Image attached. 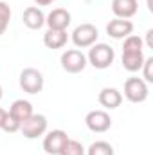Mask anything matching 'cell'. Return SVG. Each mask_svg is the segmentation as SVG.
<instances>
[{"instance_id": "cell-12", "label": "cell", "mask_w": 153, "mask_h": 155, "mask_svg": "<svg viewBox=\"0 0 153 155\" xmlns=\"http://www.w3.org/2000/svg\"><path fill=\"white\" fill-rule=\"evenodd\" d=\"M139 2L137 0H112V11L117 18L128 20L137 15Z\"/></svg>"}, {"instance_id": "cell-3", "label": "cell", "mask_w": 153, "mask_h": 155, "mask_svg": "<svg viewBox=\"0 0 153 155\" xmlns=\"http://www.w3.org/2000/svg\"><path fill=\"white\" fill-rule=\"evenodd\" d=\"M148 83L142 78H128L124 83V97L132 103H144L148 99Z\"/></svg>"}, {"instance_id": "cell-23", "label": "cell", "mask_w": 153, "mask_h": 155, "mask_svg": "<svg viewBox=\"0 0 153 155\" xmlns=\"http://www.w3.org/2000/svg\"><path fill=\"white\" fill-rule=\"evenodd\" d=\"M5 117H7V110L0 108V128H2V124H4V121H5Z\"/></svg>"}, {"instance_id": "cell-2", "label": "cell", "mask_w": 153, "mask_h": 155, "mask_svg": "<svg viewBox=\"0 0 153 155\" xmlns=\"http://www.w3.org/2000/svg\"><path fill=\"white\" fill-rule=\"evenodd\" d=\"M115 60V51L108 43H94L86 54V61L94 67V69H108Z\"/></svg>"}, {"instance_id": "cell-18", "label": "cell", "mask_w": 153, "mask_h": 155, "mask_svg": "<svg viewBox=\"0 0 153 155\" xmlns=\"http://www.w3.org/2000/svg\"><path fill=\"white\" fill-rule=\"evenodd\" d=\"M85 152H86V150H85V146H83L79 141L69 139V141L63 144L60 155H85Z\"/></svg>"}, {"instance_id": "cell-20", "label": "cell", "mask_w": 153, "mask_h": 155, "mask_svg": "<svg viewBox=\"0 0 153 155\" xmlns=\"http://www.w3.org/2000/svg\"><path fill=\"white\" fill-rule=\"evenodd\" d=\"M141 71H142L144 81H146V83H153V58H146V60H144Z\"/></svg>"}, {"instance_id": "cell-4", "label": "cell", "mask_w": 153, "mask_h": 155, "mask_svg": "<svg viewBox=\"0 0 153 155\" xmlns=\"http://www.w3.org/2000/svg\"><path fill=\"white\" fill-rule=\"evenodd\" d=\"M97 38H99V31L94 24H81L72 31V41L77 49L92 47L94 43H97Z\"/></svg>"}, {"instance_id": "cell-19", "label": "cell", "mask_w": 153, "mask_h": 155, "mask_svg": "<svg viewBox=\"0 0 153 155\" xmlns=\"http://www.w3.org/2000/svg\"><path fill=\"white\" fill-rule=\"evenodd\" d=\"M9 20H11V7L5 2H0V36L5 33Z\"/></svg>"}, {"instance_id": "cell-5", "label": "cell", "mask_w": 153, "mask_h": 155, "mask_svg": "<svg viewBox=\"0 0 153 155\" xmlns=\"http://www.w3.org/2000/svg\"><path fill=\"white\" fill-rule=\"evenodd\" d=\"M47 117L43 114H33L20 124V132L25 139H38L47 132Z\"/></svg>"}, {"instance_id": "cell-8", "label": "cell", "mask_w": 153, "mask_h": 155, "mask_svg": "<svg viewBox=\"0 0 153 155\" xmlns=\"http://www.w3.org/2000/svg\"><path fill=\"white\" fill-rule=\"evenodd\" d=\"M85 123H86V126H88L90 132L105 134L112 126V117H110V114L106 110H92V112L86 114Z\"/></svg>"}, {"instance_id": "cell-17", "label": "cell", "mask_w": 153, "mask_h": 155, "mask_svg": "<svg viewBox=\"0 0 153 155\" xmlns=\"http://www.w3.org/2000/svg\"><path fill=\"white\" fill-rule=\"evenodd\" d=\"M85 155H114V146L106 141H96L88 146Z\"/></svg>"}, {"instance_id": "cell-21", "label": "cell", "mask_w": 153, "mask_h": 155, "mask_svg": "<svg viewBox=\"0 0 153 155\" xmlns=\"http://www.w3.org/2000/svg\"><path fill=\"white\" fill-rule=\"evenodd\" d=\"M2 130L7 132V134H15V132L20 130V123H18L13 116H9V112H7V117H5V121H4V124H2Z\"/></svg>"}, {"instance_id": "cell-1", "label": "cell", "mask_w": 153, "mask_h": 155, "mask_svg": "<svg viewBox=\"0 0 153 155\" xmlns=\"http://www.w3.org/2000/svg\"><path fill=\"white\" fill-rule=\"evenodd\" d=\"M144 41L142 38L135 36V35H130L124 38V43H122V67L128 71V72H137L141 71L142 63H144Z\"/></svg>"}, {"instance_id": "cell-7", "label": "cell", "mask_w": 153, "mask_h": 155, "mask_svg": "<svg viewBox=\"0 0 153 155\" xmlns=\"http://www.w3.org/2000/svg\"><path fill=\"white\" fill-rule=\"evenodd\" d=\"M60 61H61L63 71H67V72H70V74L83 72L85 67L88 65L86 56H85L79 49H69V51H65V52L61 54Z\"/></svg>"}, {"instance_id": "cell-26", "label": "cell", "mask_w": 153, "mask_h": 155, "mask_svg": "<svg viewBox=\"0 0 153 155\" xmlns=\"http://www.w3.org/2000/svg\"><path fill=\"white\" fill-rule=\"evenodd\" d=\"M2 92H4V90H2V85H0V99H2Z\"/></svg>"}, {"instance_id": "cell-15", "label": "cell", "mask_w": 153, "mask_h": 155, "mask_svg": "<svg viewBox=\"0 0 153 155\" xmlns=\"http://www.w3.org/2000/svg\"><path fill=\"white\" fill-rule=\"evenodd\" d=\"M67 40H69L67 31L49 29V31L43 35V43H45L47 49H61V47L67 45Z\"/></svg>"}, {"instance_id": "cell-22", "label": "cell", "mask_w": 153, "mask_h": 155, "mask_svg": "<svg viewBox=\"0 0 153 155\" xmlns=\"http://www.w3.org/2000/svg\"><path fill=\"white\" fill-rule=\"evenodd\" d=\"M146 45L153 49V29H148V33H146Z\"/></svg>"}, {"instance_id": "cell-16", "label": "cell", "mask_w": 153, "mask_h": 155, "mask_svg": "<svg viewBox=\"0 0 153 155\" xmlns=\"http://www.w3.org/2000/svg\"><path fill=\"white\" fill-rule=\"evenodd\" d=\"M34 112H33V105L29 103V101H25V99H16L13 105H11V108H9V116H13L20 124L27 119L29 116H33Z\"/></svg>"}, {"instance_id": "cell-13", "label": "cell", "mask_w": 153, "mask_h": 155, "mask_svg": "<svg viewBox=\"0 0 153 155\" xmlns=\"http://www.w3.org/2000/svg\"><path fill=\"white\" fill-rule=\"evenodd\" d=\"M99 105L105 107L106 110H114V108H119L121 103H122V94L114 88V87H105L101 92H99Z\"/></svg>"}, {"instance_id": "cell-10", "label": "cell", "mask_w": 153, "mask_h": 155, "mask_svg": "<svg viewBox=\"0 0 153 155\" xmlns=\"http://www.w3.org/2000/svg\"><path fill=\"white\" fill-rule=\"evenodd\" d=\"M70 22H72V16L63 7H56L45 16V24L49 25V29H56V31H67Z\"/></svg>"}, {"instance_id": "cell-24", "label": "cell", "mask_w": 153, "mask_h": 155, "mask_svg": "<svg viewBox=\"0 0 153 155\" xmlns=\"http://www.w3.org/2000/svg\"><path fill=\"white\" fill-rule=\"evenodd\" d=\"M38 5H49V4H52V2H56V0H34Z\"/></svg>"}, {"instance_id": "cell-25", "label": "cell", "mask_w": 153, "mask_h": 155, "mask_svg": "<svg viewBox=\"0 0 153 155\" xmlns=\"http://www.w3.org/2000/svg\"><path fill=\"white\" fill-rule=\"evenodd\" d=\"M148 9L153 13V0H148Z\"/></svg>"}, {"instance_id": "cell-9", "label": "cell", "mask_w": 153, "mask_h": 155, "mask_svg": "<svg viewBox=\"0 0 153 155\" xmlns=\"http://www.w3.org/2000/svg\"><path fill=\"white\" fill-rule=\"evenodd\" d=\"M67 141H69L67 132H63V130H50L45 135V139H43V150H45L47 155H60L63 144Z\"/></svg>"}, {"instance_id": "cell-14", "label": "cell", "mask_w": 153, "mask_h": 155, "mask_svg": "<svg viewBox=\"0 0 153 155\" xmlns=\"http://www.w3.org/2000/svg\"><path fill=\"white\" fill-rule=\"evenodd\" d=\"M22 20H24L25 27H29V29H33V31L41 29V27L45 25V15H43V11H41L40 7H36V5L25 7V11H24V15H22Z\"/></svg>"}, {"instance_id": "cell-6", "label": "cell", "mask_w": 153, "mask_h": 155, "mask_svg": "<svg viewBox=\"0 0 153 155\" xmlns=\"http://www.w3.org/2000/svg\"><path fill=\"white\" fill-rule=\"evenodd\" d=\"M43 85H45V79H43V74L38 69L27 67V69H24L20 72V87H22L24 92L38 94V92L43 90Z\"/></svg>"}, {"instance_id": "cell-11", "label": "cell", "mask_w": 153, "mask_h": 155, "mask_svg": "<svg viewBox=\"0 0 153 155\" xmlns=\"http://www.w3.org/2000/svg\"><path fill=\"white\" fill-rule=\"evenodd\" d=\"M133 33V24L130 20H122V18H114L106 24V35L115 40H122L130 36Z\"/></svg>"}]
</instances>
